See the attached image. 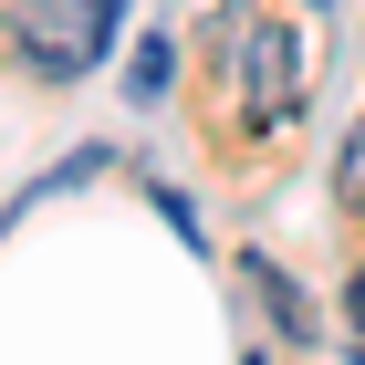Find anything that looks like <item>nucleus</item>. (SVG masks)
Instances as JSON below:
<instances>
[{
  "instance_id": "nucleus-2",
  "label": "nucleus",
  "mask_w": 365,
  "mask_h": 365,
  "mask_svg": "<svg viewBox=\"0 0 365 365\" xmlns=\"http://www.w3.org/2000/svg\"><path fill=\"white\" fill-rule=\"evenodd\" d=\"M230 63H240V105H251V125H282V115L303 105V53H292V31L230 11Z\"/></svg>"
},
{
  "instance_id": "nucleus-4",
  "label": "nucleus",
  "mask_w": 365,
  "mask_h": 365,
  "mask_svg": "<svg viewBox=\"0 0 365 365\" xmlns=\"http://www.w3.org/2000/svg\"><path fill=\"white\" fill-rule=\"evenodd\" d=\"M168 84H178V42H168V31H146V42H136V73H125V94H136V105H157Z\"/></svg>"
},
{
  "instance_id": "nucleus-8",
  "label": "nucleus",
  "mask_w": 365,
  "mask_h": 365,
  "mask_svg": "<svg viewBox=\"0 0 365 365\" xmlns=\"http://www.w3.org/2000/svg\"><path fill=\"white\" fill-rule=\"evenodd\" d=\"M355 365H365V334H355Z\"/></svg>"
},
{
  "instance_id": "nucleus-1",
  "label": "nucleus",
  "mask_w": 365,
  "mask_h": 365,
  "mask_svg": "<svg viewBox=\"0 0 365 365\" xmlns=\"http://www.w3.org/2000/svg\"><path fill=\"white\" fill-rule=\"evenodd\" d=\"M115 0H21L11 11V53H21L31 84H73V73H94V53L115 42Z\"/></svg>"
},
{
  "instance_id": "nucleus-7",
  "label": "nucleus",
  "mask_w": 365,
  "mask_h": 365,
  "mask_svg": "<svg viewBox=\"0 0 365 365\" xmlns=\"http://www.w3.org/2000/svg\"><path fill=\"white\" fill-rule=\"evenodd\" d=\"M344 324H355V334H365V272L344 282Z\"/></svg>"
},
{
  "instance_id": "nucleus-5",
  "label": "nucleus",
  "mask_w": 365,
  "mask_h": 365,
  "mask_svg": "<svg viewBox=\"0 0 365 365\" xmlns=\"http://www.w3.org/2000/svg\"><path fill=\"white\" fill-rule=\"evenodd\" d=\"M334 198H344V209H365V115H355V136L334 146Z\"/></svg>"
},
{
  "instance_id": "nucleus-3",
  "label": "nucleus",
  "mask_w": 365,
  "mask_h": 365,
  "mask_svg": "<svg viewBox=\"0 0 365 365\" xmlns=\"http://www.w3.org/2000/svg\"><path fill=\"white\" fill-rule=\"evenodd\" d=\"M251 292L272 303V324H282L292 344H313V334H324V313H313V292H303L292 272H282V261H261V251H251Z\"/></svg>"
},
{
  "instance_id": "nucleus-10",
  "label": "nucleus",
  "mask_w": 365,
  "mask_h": 365,
  "mask_svg": "<svg viewBox=\"0 0 365 365\" xmlns=\"http://www.w3.org/2000/svg\"><path fill=\"white\" fill-rule=\"evenodd\" d=\"M251 365H261V355H251Z\"/></svg>"
},
{
  "instance_id": "nucleus-9",
  "label": "nucleus",
  "mask_w": 365,
  "mask_h": 365,
  "mask_svg": "<svg viewBox=\"0 0 365 365\" xmlns=\"http://www.w3.org/2000/svg\"><path fill=\"white\" fill-rule=\"evenodd\" d=\"M313 11H334V0H313Z\"/></svg>"
},
{
  "instance_id": "nucleus-6",
  "label": "nucleus",
  "mask_w": 365,
  "mask_h": 365,
  "mask_svg": "<svg viewBox=\"0 0 365 365\" xmlns=\"http://www.w3.org/2000/svg\"><path fill=\"white\" fill-rule=\"evenodd\" d=\"M84 178H105V146H73V157H63V168L42 178V188H31V198H53V188H84ZM31 198H21V209H31Z\"/></svg>"
}]
</instances>
